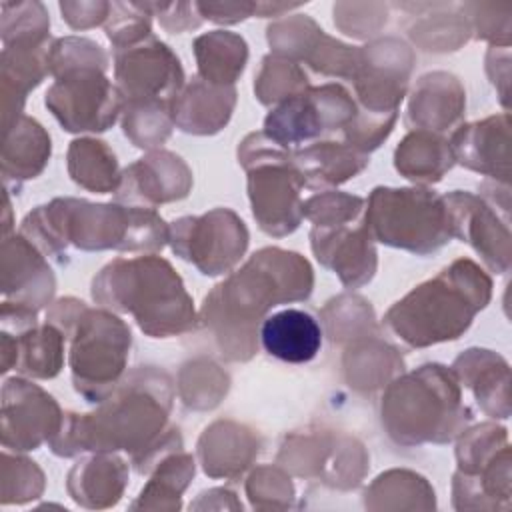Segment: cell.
I'll list each match as a JSON object with an SVG mask.
<instances>
[{
  "instance_id": "cell-8",
  "label": "cell",
  "mask_w": 512,
  "mask_h": 512,
  "mask_svg": "<svg viewBox=\"0 0 512 512\" xmlns=\"http://www.w3.org/2000/svg\"><path fill=\"white\" fill-rule=\"evenodd\" d=\"M356 116L358 108L342 86L326 84L320 88H306L268 114L264 136L276 146L290 150V146L308 142L322 132H346Z\"/></svg>"
},
{
  "instance_id": "cell-18",
  "label": "cell",
  "mask_w": 512,
  "mask_h": 512,
  "mask_svg": "<svg viewBox=\"0 0 512 512\" xmlns=\"http://www.w3.org/2000/svg\"><path fill=\"white\" fill-rule=\"evenodd\" d=\"M396 170L416 182H436L454 164L450 144L426 132H414L402 140L394 154Z\"/></svg>"
},
{
  "instance_id": "cell-6",
  "label": "cell",
  "mask_w": 512,
  "mask_h": 512,
  "mask_svg": "<svg viewBox=\"0 0 512 512\" xmlns=\"http://www.w3.org/2000/svg\"><path fill=\"white\" fill-rule=\"evenodd\" d=\"M238 158L242 164L254 160L246 170L252 212L260 228L274 236L296 230L304 216V204L298 196L304 182L290 164L288 150L276 146L264 134H250L242 142Z\"/></svg>"
},
{
  "instance_id": "cell-19",
  "label": "cell",
  "mask_w": 512,
  "mask_h": 512,
  "mask_svg": "<svg viewBox=\"0 0 512 512\" xmlns=\"http://www.w3.org/2000/svg\"><path fill=\"white\" fill-rule=\"evenodd\" d=\"M194 46L202 80L214 86H228L232 84V80L226 68L232 72L234 78L242 74L248 50L246 42L240 36L216 30L212 34L200 36Z\"/></svg>"
},
{
  "instance_id": "cell-7",
  "label": "cell",
  "mask_w": 512,
  "mask_h": 512,
  "mask_svg": "<svg viewBox=\"0 0 512 512\" xmlns=\"http://www.w3.org/2000/svg\"><path fill=\"white\" fill-rule=\"evenodd\" d=\"M74 330L76 338L70 352L74 386L88 402H100L124 370L130 330L120 318L102 310H88L82 304Z\"/></svg>"
},
{
  "instance_id": "cell-13",
  "label": "cell",
  "mask_w": 512,
  "mask_h": 512,
  "mask_svg": "<svg viewBox=\"0 0 512 512\" xmlns=\"http://www.w3.org/2000/svg\"><path fill=\"white\" fill-rule=\"evenodd\" d=\"M454 236L468 242L484 262L498 274L510 268V230L508 220L500 218L490 202L468 192H452L444 196Z\"/></svg>"
},
{
  "instance_id": "cell-2",
  "label": "cell",
  "mask_w": 512,
  "mask_h": 512,
  "mask_svg": "<svg viewBox=\"0 0 512 512\" xmlns=\"http://www.w3.org/2000/svg\"><path fill=\"white\" fill-rule=\"evenodd\" d=\"M490 294L492 282L484 270L460 258L396 302L384 322L410 346L456 340L488 304Z\"/></svg>"
},
{
  "instance_id": "cell-1",
  "label": "cell",
  "mask_w": 512,
  "mask_h": 512,
  "mask_svg": "<svg viewBox=\"0 0 512 512\" xmlns=\"http://www.w3.org/2000/svg\"><path fill=\"white\" fill-rule=\"evenodd\" d=\"M310 292L312 270L300 254L264 248L206 296L202 318L206 326L216 330L218 338L224 332L238 334L240 360H246L240 332L252 338L254 324L260 322L264 312L288 300H304Z\"/></svg>"
},
{
  "instance_id": "cell-16",
  "label": "cell",
  "mask_w": 512,
  "mask_h": 512,
  "mask_svg": "<svg viewBox=\"0 0 512 512\" xmlns=\"http://www.w3.org/2000/svg\"><path fill=\"white\" fill-rule=\"evenodd\" d=\"M288 158L310 188L346 182L368 164L364 152L342 142H316L304 150H288Z\"/></svg>"
},
{
  "instance_id": "cell-20",
  "label": "cell",
  "mask_w": 512,
  "mask_h": 512,
  "mask_svg": "<svg viewBox=\"0 0 512 512\" xmlns=\"http://www.w3.org/2000/svg\"><path fill=\"white\" fill-rule=\"evenodd\" d=\"M22 344L30 354H26L18 370L40 378L58 374L62 366V336L52 326L34 332V338H22Z\"/></svg>"
},
{
  "instance_id": "cell-4",
  "label": "cell",
  "mask_w": 512,
  "mask_h": 512,
  "mask_svg": "<svg viewBox=\"0 0 512 512\" xmlns=\"http://www.w3.org/2000/svg\"><path fill=\"white\" fill-rule=\"evenodd\" d=\"M470 420L458 382L440 364L396 380L382 398V424L398 444L452 440Z\"/></svg>"
},
{
  "instance_id": "cell-5",
  "label": "cell",
  "mask_w": 512,
  "mask_h": 512,
  "mask_svg": "<svg viewBox=\"0 0 512 512\" xmlns=\"http://www.w3.org/2000/svg\"><path fill=\"white\" fill-rule=\"evenodd\" d=\"M366 224L380 242L416 254L434 252L454 236L446 200L424 188H374Z\"/></svg>"
},
{
  "instance_id": "cell-15",
  "label": "cell",
  "mask_w": 512,
  "mask_h": 512,
  "mask_svg": "<svg viewBox=\"0 0 512 512\" xmlns=\"http://www.w3.org/2000/svg\"><path fill=\"white\" fill-rule=\"evenodd\" d=\"M260 344L270 356L282 362L304 364L320 352L322 328L312 314L286 308L262 320Z\"/></svg>"
},
{
  "instance_id": "cell-12",
  "label": "cell",
  "mask_w": 512,
  "mask_h": 512,
  "mask_svg": "<svg viewBox=\"0 0 512 512\" xmlns=\"http://www.w3.org/2000/svg\"><path fill=\"white\" fill-rule=\"evenodd\" d=\"M312 250L316 258L338 272L348 288L362 286L376 270V252L370 242L366 212L348 220L314 224Z\"/></svg>"
},
{
  "instance_id": "cell-11",
  "label": "cell",
  "mask_w": 512,
  "mask_h": 512,
  "mask_svg": "<svg viewBox=\"0 0 512 512\" xmlns=\"http://www.w3.org/2000/svg\"><path fill=\"white\" fill-rule=\"evenodd\" d=\"M246 228L244 222L230 210H212L202 218H180L172 222V250L194 262L202 274L214 276L228 270L244 254V246L218 242L232 232Z\"/></svg>"
},
{
  "instance_id": "cell-17",
  "label": "cell",
  "mask_w": 512,
  "mask_h": 512,
  "mask_svg": "<svg viewBox=\"0 0 512 512\" xmlns=\"http://www.w3.org/2000/svg\"><path fill=\"white\" fill-rule=\"evenodd\" d=\"M454 368L490 416L508 418V400L498 396V388L508 390V364L504 358L490 350H468L456 360Z\"/></svg>"
},
{
  "instance_id": "cell-9",
  "label": "cell",
  "mask_w": 512,
  "mask_h": 512,
  "mask_svg": "<svg viewBox=\"0 0 512 512\" xmlns=\"http://www.w3.org/2000/svg\"><path fill=\"white\" fill-rule=\"evenodd\" d=\"M122 94L102 76V68L76 66L46 94V106L70 132H102L114 124Z\"/></svg>"
},
{
  "instance_id": "cell-3",
  "label": "cell",
  "mask_w": 512,
  "mask_h": 512,
  "mask_svg": "<svg viewBox=\"0 0 512 512\" xmlns=\"http://www.w3.org/2000/svg\"><path fill=\"white\" fill-rule=\"evenodd\" d=\"M92 296L104 306L130 312L152 338L194 328V308L182 280L156 256L114 260L94 278Z\"/></svg>"
},
{
  "instance_id": "cell-14",
  "label": "cell",
  "mask_w": 512,
  "mask_h": 512,
  "mask_svg": "<svg viewBox=\"0 0 512 512\" xmlns=\"http://www.w3.org/2000/svg\"><path fill=\"white\" fill-rule=\"evenodd\" d=\"M454 160L508 184L510 176V118L508 112L462 126L450 144Z\"/></svg>"
},
{
  "instance_id": "cell-10",
  "label": "cell",
  "mask_w": 512,
  "mask_h": 512,
  "mask_svg": "<svg viewBox=\"0 0 512 512\" xmlns=\"http://www.w3.org/2000/svg\"><path fill=\"white\" fill-rule=\"evenodd\" d=\"M116 80L126 106L168 102L182 86V68L168 46L148 36L146 42H132L116 52Z\"/></svg>"
}]
</instances>
